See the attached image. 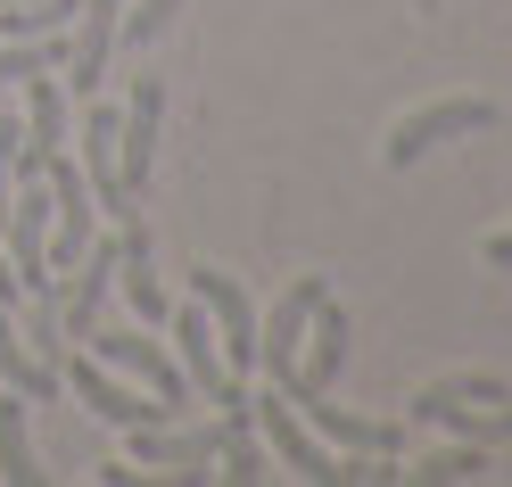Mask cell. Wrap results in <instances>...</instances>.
<instances>
[{
	"instance_id": "1",
	"label": "cell",
	"mask_w": 512,
	"mask_h": 487,
	"mask_svg": "<svg viewBox=\"0 0 512 487\" xmlns=\"http://www.w3.org/2000/svg\"><path fill=\"white\" fill-rule=\"evenodd\" d=\"M58 388H75V405H91L108 430H149V421H174L166 397H149V388H124L91 347H67V355H58Z\"/></svg>"
},
{
	"instance_id": "2",
	"label": "cell",
	"mask_w": 512,
	"mask_h": 487,
	"mask_svg": "<svg viewBox=\"0 0 512 487\" xmlns=\"http://www.w3.org/2000/svg\"><path fill=\"white\" fill-rule=\"evenodd\" d=\"M488 124H496V100H430V108H413V116L389 124V141H380V166L405 174V166H422L430 149L463 141V133H488Z\"/></svg>"
},
{
	"instance_id": "3",
	"label": "cell",
	"mask_w": 512,
	"mask_h": 487,
	"mask_svg": "<svg viewBox=\"0 0 512 487\" xmlns=\"http://www.w3.org/2000/svg\"><path fill=\"white\" fill-rule=\"evenodd\" d=\"M248 405H256V438H265V454H273L281 471H298V479H314V487L347 479L339 446H323V438H314V430H306V413H298L290 397H273V388H265V397H248Z\"/></svg>"
},
{
	"instance_id": "4",
	"label": "cell",
	"mask_w": 512,
	"mask_h": 487,
	"mask_svg": "<svg viewBox=\"0 0 512 487\" xmlns=\"http://www.w3.org/2000/svg\"><path fill=\"white\" fill-rule=\"evenodd\" d=\"M331 298V281L323 273H298L290 289L273 298V314L256 322V372H265V388H281L298 372V347H306V322H314V306Z\"/></svg>"
},
{
	"instance_id": "5",
	"label": "cell",
	"mask_w": 512,
	"mask_h": 487,
	"mask_svg": "<svg viewBox=\"0 0 512 487\" xmlns=\"http://www.w3.org/2000/svg\"><path fill=\"white\" fill-rule=\"evenodd\" d=\"M83 347L100 355L108 372H124V380H141L149 397H166L174 413L190 405V380H182V364H174V355H166V339H141V331H108V322H100V331H91Z\"/></svg>"
},
{
	"instance_id": "6",
	"label": "cell",
	"mask_w": 512,
	"mask_h": 487,
	"mask_svg": "<svg viewBox=\"0 0 512 487\" xmlns=\"http://www.w3.org/2000/svg\"><path fill=\"white\" fill-rule=\"evenodd\" d=\"M190 298L207 306V322H215V347H223V364H232V372L248 380V372H256V306H248V289H240L232 273L199 265V273H190Z\"/></svg>"
},
{
	"instance_id": "7",
	"label": "cell",
	"mask_w": 512,
	"mask_h": 487,
	"mask_svg": "<svg viewBox=\"0 0 512 487\" xmlns=\"http://www.w3.org/2000/svg\"><path fill=\"white\" fill-rule=\"evenodd\" d=\"M174 339H182V347H174L182 380H190V388H207V405H215V413L248 397V380H240L232 364H223V347H215V322H207V306H199V298H190V306L174 314Z\"/></svg>"
},
{
	"instance_id": "8",
	"label": "cell",
	"mask_w": 512,
	"mask_h": 487,
	"mask_svg": "<svg viewBox=\"0 0 512 487\" xmlns=\"http://www.w3.org/2000/svg\"><path fill=\"white\" fill-rule=\"evenodd\" d=\"M157 124H166V83L157 75H141L133 83V100L116 108V174H124V190H149V174H157Z\"/></svg>"
},
{
	"instance_id": "9",
	"label": "cell",
	"mask_w": 512,
	"mask_h": 487,
	"mask_svg": "<svg viewBox=\"0 0 512 487\" xmlns=\"http://www.w3.org/2000/svg\"><path fill=\"white\" fill-rule=\"evenodd\" d=\"M339 372H347V306H339V298H323V306H314V322H306L298 372L281 380V397H290V405L331 397V388H339Z\"/></svg>"
},
{
	"instance_id": "10",
	"label": "cell",
	"mask_w": 512,
	"mask_h": 487,
	"mask_svg": "<svg viewBox=\"0 0 512 487\" xmlns=\"http://www.w3.org/2000/svg\"><path fill=\"white\" fill-rule=\"evenodd\" d=\"M133 446V471H174V479H207L215 446H223V421H207V430H174V421H149V430H124Z\"/></svg>"
},
{
	"instance_id": "11",
	"label": "cell",
	"mask_w": 512,
	"mask_h": 487,
	"mask_svg": "<svg viewBox=\"0 0 512 487\" xmlns=\"http://www.w3.org/2000/svg\"><path fill=\"white\" fill-rule=\"evenodd\" d=\"M25 141H17V174H42L58 149H67V75L42 67V75H25Z\"/></svg>"
},
{
	"instance_id": "12",
	"label": "cell",
	"mask_w": 512,
	"mask_h": 487,
	"mask_svg": "<svg viewBox=\"0 0 512 487\" xmlns=\"http://www.w3.org/2000/svg\"><path fill=\"white\" fill-rule=\"evenodd\" d=\"M67 141H75V166L91 182V207H100L108 223H124L133 215V190H124V174H116V108H91L83 133H67Z\"/></svg>"
},
{
	"instance_id": "13",
	"label": "cell",
	"mask_w": 512,
	"mask_h": 487,
	"mask_svg": "<svg viewBox=\"0 0 512 487\" xmlns=\"http://www.w3.org/2000/svg\"><path fill=\"white\" fill-rule=\"evenodd\" d=\"M116 17H124V0H75V25H67V83L75 91H100L108 83Z\"/></svg>"
},
{
	"instance_id": "14",
	"label": "cell",
	"mask_w": 512,
	"mask_h": 487,
	"mask_svg": "<svg viewBox=\"0 0 512 487\" xmlns=\"http://www.w3.org/2000/svg\"><path fill=\"white\" fill-rule=\"evenodd\" d=\"M116 289L133 298L141 322H166V281H157V248H149V223L141 215L116 223Z\"/></svg>"
},
{
	"instance_id": "15",
	"label": "cell",
	"mask_w": 512,
	"mask_h": 487,
	"mask_svg": "<svg viewBox=\"0 0 512 487\" xmlns=\"http://www.w3.org/2000/svg\"><path fill=\"white\" fill-rule=\"evenodd\" d=\"M215 421H223V446H215V463H223V471H215V479H232V487H256V479L273 471L265 438H256V405L240 397V405H223Z\"/></svg>"
},
{
	"instance_id": "16",
	"label": "cell",
	"mask_w": 512,
	"mask_h": 487,
	"mask_svg": "<svg viewBox=\"0 0 512 487\" xmlns=\"http://www.w3.org/2000/svg\"><path fill=\"white\" fill-rule=\"evenodd\" d=\"M504 397H512L504 372H446V380H430L422 397L405 405V421H438V413H455V405H504Z\"/></svg>"
},
{
	"instance_id": "17",
	"label": "cell",
	"mask_w": 512,
	"mask_h": 487,
	"mask_svg": "<svg viewBox=\"0 0 512 487\" xmlns=\"http://www.w3.org/2000/svg\"><path fill=\"white\" fill-rule=\"evenodd\" d=\"M0 388H17L25 405H58V372L42 364L34 347L17 339V322H9V306H0Z\"/></svg>"
},
{
	"instance_id": "18",
	"label": "cell",
	"mask_w": 512,
	"mask_h": 487,
	"mask_svg": "<svg viewBox=\"0 0 512 487\" xmlns=\"http://www.w3.org/2000/svg\"><path fill=\"white\" fill-rule=\"evenodd\" d=\"M0 479H9V487H42L50 479L34 438H25V397H17V388H0Z\"/></svg>"
},
{
	"instance_id": "19",
	"label": "cell",
	"mask_w": 512,
	"mask_h": 487,
	"mask_svg": "<svg viewBox=\"0 0 512 487\" xmlns=\"http://www.w3.org/2000/svg\"><path fill=\"white\" fill-rule=\"evenodd\" d=\"M438 430L496 454V446H512V397H504V405H455V413H438Z\"/></svg>"
},
{
	"instance_id": "20",
	"label": "cell",
	"mask_w": 512,
	"mask_h": 487,
	"mask_svg": "<svg viewBox=\"0 0 512 487\" xmlns=\"http://www.w3.org/2000/svg\"><path fill=\"white\" fill-rule=\"evenodd\" d=\"M471 471H496L488 463V446H471V438H455V446H438V454H422L405 479H422V487H455V479H471Z\"/></svg>"
},
{
	"instance_id": "21",
	"label": "cell",
	"mask_w": 512,
	"mask_h": 487,
	"mask_svg": "<svg viewBox=\"0 0 512 487\" xmlns=\"http://www.w3.org/2000/svg\"><path fill=\"white\" fill-rule=\"evenodd\" d=\"M42 67H67V34H34V42H0V83H25Z\"/></svg>"
},
{
	"instance_id": "22",
	"label": "cell",
	"mask_w": 512,
	"mask_h": 487,
	"mask_svg": "<svg viewBox=\"0 0 512 487\" xmlns=\"http://www.w3.org/2000/svg\"><path fill=\"white\" fill-rule=\"evenodd\" d=\"M174 17H182V0H124V17H116V42H124V50H149V42L166 34Z\"/></svg>"
},
{
	"instance_id": "23",
	"label": "cell",
	"mask_w": 512,
	"mask_h": 487,
	"mask_svg": "<svg viewBox=\"0 0 512 487\" xmlns=\"http://www.w3.org/2000/svg\"><path fill=\"white\" fill-rule=\"evenodd\" d=\"M91 479H108V487H124V479H141V471H133V454H108V463H91Z\"/></svg>"
},
{
	"instance_id": "24",
	"label": "cell",
	"mask_w": 512,
	"mask_h": 487,
	"mask_svg": "<svg viewBox=\"0 0 512 487\" xmlns=\"http://www.w3.org/2000/svg\"><path fill=\"white\" fill-rule=\"evenodd\" d=\"M479 256H488L496 273H512V232H488V240H479Z\"/></svg>"
},
{
	"instance_id": "25",
	"label": "cell",
	"mask_w": 512,
	"mask_h": 487,
	"mask_svg": "<svg viewBox=\"0 0 512 487\" xmlns=\"http://www.w3.org/2000/svg\"><path fill=\"white\" fill-rule=\"evenodd\" d=\"M0 306H25V281H17V265H9V248H0Z\"/></svg>"
},
{
	"instance_id": "26",
	"label": "cell",
	"mask_w": 512,
	"mask_h": 487,
	"mask_svg": "<svg viewBox=\"0 0 512 487\" xmlns=\"http://www.w3.org/2000/svg\"><path fill=\"white\" fill-rule=\"evenodd\" d=\"M496 471H504V479H512V454H504V463H496Z\"/></svg>"
},
{
	"instance_id": "27",
	"label": "cell",
	"mask_w": 512,
	"mask_h": 487,
	"mask_svg": "<svg viewBox=\"0 0 512 487\" xmlns=\"http://www.w3.org/2000/svg\"><path fill=\"white\" fill-rule=\"evenodd\" d=\"M0 9H9V0H0Z\"/></svg>"
}]
</instances>
